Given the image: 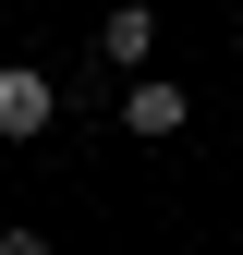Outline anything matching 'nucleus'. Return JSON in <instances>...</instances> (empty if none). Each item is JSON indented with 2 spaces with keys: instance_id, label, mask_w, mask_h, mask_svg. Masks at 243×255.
<instances>
[{
  "instance_id": "nucleus-2",
  "label": "nucleus",
  "mask_w": 243,
  "mask_h": 255,
  "mask_svg": "<svg viewBox=\"0 0 243 255\" xmlns=\"http://www.w3.org/2000/svg\"><path fill=\"white\" fill-rule=\"evenodd\" d=\"M98 61H110L122 85H146V73H158V12H146V0H122V12L98 24Z\"/></svg>"
},
{
  "instance_id": "nucleus-4",
  "label": "nucleus",
  "mask_w": 243,
  "mask_h": 255,
  "mask_svg": "<svg viewBox=\"0 0 243 255\" xmlns=\"http://www.w3.org/2000/svg\"><path fill=\"white\" fill-rule=\"evenodd\" d=\"M0 255H49V231H0Z\"/></svg>"
},
{
  "instance_id": "nucleus-3",
  "label": "nucleus",
  "mask_w": 243,
  "mask_h": 255,
  "mask_svg": "<svg viewBox=\"0 0 243 255\" xmlns=\"http://www.w3.org/2000/svg\"><path fill=\"white\" fill-rule=\"evenodd\" d=\"M182 122H195V98H182V73H146V85H122V134H146V146H170Z\"/></svg>"
},
{
  "instance_id": "nucleus-1",
  "label": "nucleus",
  "mask_w": 243,
  "mask_h": 255,
  "mask_svg": "<svg viewBox=\"0 0 243 255\" xmlns=\"http://www.w3.org/2000/svg\"><path fill=\"white\" fill-rule=\"evenodd\" d=\"M49 122H61V85L37 61H0V146H37Z\"/></svg>"
}]
</instances>
